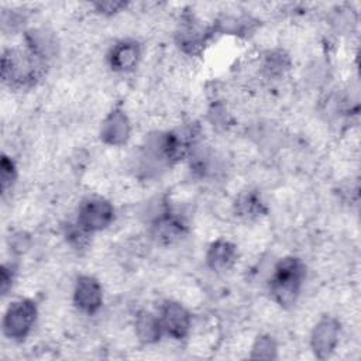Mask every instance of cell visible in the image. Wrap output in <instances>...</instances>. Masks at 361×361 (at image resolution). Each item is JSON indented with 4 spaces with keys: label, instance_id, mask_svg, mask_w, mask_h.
Returning <instances> with one entry per match:
<instances>
[{
    "label": "cell",
    "instance_id": "4fadbf2b",
    "mask_svg": "<svg viewBox=\"0 0 361 361\" xmlns=\"http://www.w3.org/2000/svg\"><path fill=\"white\" fill-rule=\"evenodd\" d=\"M275 353H276V344L268 336L258 337L252 345L254 358H274Z\"/></svg>",
    "mask_w": 361,
    "mask_h": 361
},
{
    "label": "cell",
    "instance_id": "5bb4252c",
    "mask_svg": "<svg viewBox=\"0 0 361 361\" xmlns=\"http://www.w3.org/2000/svg\"><path fill=\"white\" fill-rule=\"evenodd\" d=\"M0 168H1V188H3V190H6L14 180L16 168H14L13 161L6 155L1 158Z\"/></svg>",
    "mask_w": 361,
    "mask_h": 361
},
{
    "label": "cell",
    "instance_id": "5b68a950",
    "mask_svg": "<svg viewBox=\"0 0 361 361\" xmlns=\"http://www.w3.org/2000/svg\"><path fill=\"white\" fill-rule=\"evenodd\" d=\"M73 303L83 313H96L103 303L102 283L90 275L79 276L73 286Z\"/></svg>",
    "mask_w": 361,
    "mask_h": 361
},
{
    "label": "cell",
    "instance_id": "52a82bcc",
    "mask_svg": "<svg viewBox=\"0 0 361 361\" xmlns=\"http://www.w3.org/2000/svg\"><path fill=\"white\" fill-rule=\"evenodd\" d=\"M130 131L131 126L127 114L123 110L116 109L104 118L100 128V135L107 145L120 147L128 140Z\"/></svg>",
    "mask_w": 361,
    "mask_h": 361
},
{
    "label": "cell",
    "instance_id": "6da1fadb",
    "mask_svg": "<svg viewBox=\"0 0 361 361\" xmlns=\"http://www.w3.org/2000/svg\"><path fill=\"white\" fill-rule=\"evenodd\" d=\"M305 274V265L299 258L286 257L281 259L274 268L269 282L272 300L282 307L292 306L300 293Z\"/></svg>",
    "mask_w": 361,
    "mask_h": 361
},
{
    "label": "cell",
    "instance_id": "2e32d148",
    "mask_svg": "<svg viewBox=\"0 0 361 361\" xmlns=\"http://www.w3.org/2000/svg\"><path fill=\"white\" fill-rule=\"evenodd\" d=\"M10 268H7L6 265L1 267V272H0V285H1V292L3 295H6V292L8 290V288L11 286V281H13V272H8Z\"/></svg>",
    "mask_w": 361,
    "mask_h": 361
},
{
    "label": "cell",
    "instance_id": "30bf717a",
    "mask_svg": "<svg viewBox=\"0 0 361 361\" xmlns=\"http://www.w3.org/2000/svg\"><path fill=\"white\" fill-rule=\"evenodd\" d=\"M152 233L154 237L162 244H172L183 235L185 224L175 214H162L155 220Z\"/></svg>",
    "mask_w": 361,
    "mask_h": 361
},
{
    "label": "cell",
    "instance_id": "ba28073f",
    "mask_svg": "<svg viewBox=\"0 0 361 361\" xmlns=\"http://www.w3.org/2000/svg\"><path fill=\"white\" fill-rule=\"evenodd\" d=\"M110 68L116 72H130L141 58V51L137 42L131 39L118 41L109 52Z\"/></svg>",
    "mask_w": 361,
    "mask_h": 361
},
{
    "label": "cell",
    "instance_id": "9a60e30c",
    "mask_svg": "<svg viewBox=\"0 0 361 361\" xmlns=\"http://www.w3.org/2000/svg\"><path fill=\"white\" fill-rule=\"evenodd\" d=\"M97 11L103 13V14H116L118 11H121L123 8H126V3L123 1H102V3H96L94 4Z\"/></svg>",
    "mask_w": 361,
    "mask_h": 361
},
{
    "label": "cell",
    "instance_id": "7c38bea8",
    "mask_svg": "<svg viewBox=\"0 0 361 361\" xmlns=\"http://www.w3.org/2000/svg\"><path fill=\"white\" fill-rule=\"evenodd\" d=\"M235 212L244 219H254L262 212V202L254 193L241 195L235 202Z\"/></svg>",
    "mask_w": 361,
    "mask_h": 361
},
{
    "label": "cell",
    "instance_id": "9c48e42d",
    "mask_svg": "<svg viewBox=\"0 0 361 361\" xmlns=\"http://www.w3.org/2000/svg\"><path fill=\"white\" fill-rule=\"evenodd\" d=\"M209 267L216 272L228 271L237 261L235 245L227 240H216L206 255Z\"/></svg>",
    "mask_w": 361,
    "mask_h": 361
},
{
    "label": "cell",
    "instance_id": "3957f363",
    "mask_svg": "<svg viewBox=\"0 0 361 361\" xmlns=\"http://www.w3.org/2000/svg\"><path fill=\"white\" fill-rule=\"evenodd\" d=\"M37 319V307L28 299L13 302L3 319V330L8 338L21 340L32 329Z\"/></svg>",
    "mask_w": 361,
    "mask_h": 361
},
{
    "label": "cell",
    "instance_id": "8992f818",
    "mask_svg": "<svg viewBox=\"0 0 361 361\" xmlns=\"http://www.w3.org/2000/svg\"><path fill=\"white\" fill-rule=\"evenodd\" d=\"M338 338H340L338 322L333 317H324L314 324L310 336V345L319 358H326L338 345Z\"/></svg>",
    "mask_w": 361,
    "mask_h": 361
},
{
    "label": "cell",
    "instance_id": "7a4b0ae2",
    "mask_svg": "<svg viewBox=\"0 0 361 361\" xmlns=\"http://www.w3.org/2000/svg\"><path fill=\"white\" fill-rule=\"evenodd\" d=\"M114 209L109 200L92 196L82 200L78 209V224L89 233L102 231L113 223Z\"/></svg>",
    "mask_w": 361,
    "mask_h": 361
},
{
    "label": "cell",
    "instance_id": "277c9868",
    "mask_svg": "<svg viewBox=\"0 0 361 361\" xmlns=\"http://www.w3.org/2000/svg\"><path fill=\"white\" fill-rule=\"evenodd\" d=\"M158 319L162 333L175 340L186 337L192 327V319L188 309L176 300H165L158 309Z\"/></svg>",
    "mask_w": 361,
    "mask_h": 361
},
{
    "label": "cell",
    "instance_id": "8fae6325",
    "mask_svg": "<svg viewBox=\"0 0 361 361\" xmlns=\"http://www.w3.org/2000/svg\"><path fill=\"white\" fill-rule=\"evenodd\" d=\"M134 327H135V336L138 337V340L147 344L158 341L162 334V327L158 316L152 314L148 310H141L137 314Z\"/></svg>",
    "mask_w": 361,
    "mask_h": 361
}]
</instances>
